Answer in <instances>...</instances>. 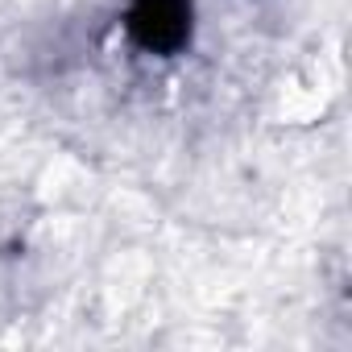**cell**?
Instances as JSON below:
<instances>
[{"label":"cell","mask_w":352,"mask_h":352,"mask_svg":"<svg viewBox=\"0 0 352 352\" xmlns=\"http://www.w3.org/2000/svg\"><path fill=\"white\" fill-rule=\"evenodd\" d=\"M133 34L149 50H174L187 38V0H137Z\"/></svg>","instance_id":"1"}]
</instances>
